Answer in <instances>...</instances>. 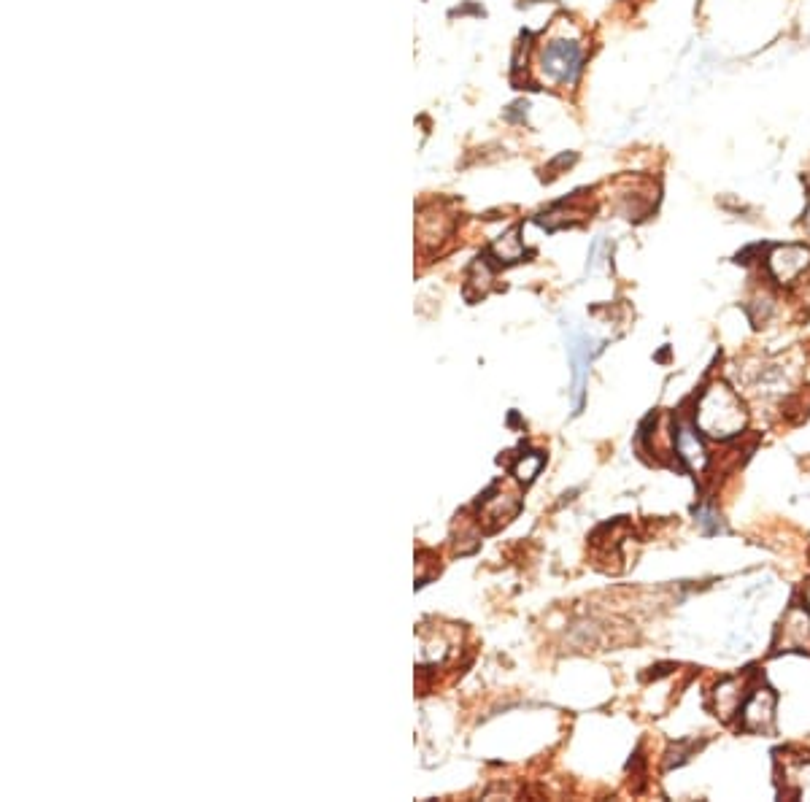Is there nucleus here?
<instances>
[{"instance_id": "obj_1", "label": "nucleus", "mask_w": 810, "mask_h": 802, "mask_svg": "<svg viewBox=\"0 0 810 802\" xmlns=\"http://www.w3.org/2000/svg\"><path fill=\"white\" fill-rule=\"evenodd\" d=\"M746 422L748 414L743 403H740V397L727 384H719V381L702 392L700 400H697V408H694L697 430L708 435V438H719V441L740 435Z\"/></svg>"}, {"instance_id": "obj_2", "label": "nucleus", "mask_w": 810, "mask_h": 802, "mask_svg": "<svg viewBox=\"0 0 810 802\" xmlns=\"http://www.w3.org/2000/svg\"><path fill=\"white\" fill-rule=\"evenodd\" d=\"M584 65V46L576 38H554L538 57V73L554 87L573 84Z\"/></svg>"}, {"instance_id": "obj_3", "label": "nucleus", "mask_w": 810, "mask_h": 802, "mask_svg": "<svg viewBox=\"0 0 810 802\" xmlns=\"http://www.w3.org/2000/svg\"><path fill=\"white\" fill-rule=\"evenodd\" d=\"M775 651H808L810 654V611L805 605H789L783 613Z\"/></svg>"}, {"instance_id": "obj_4", "label": "nucleus", "mask_w": 810, "mask_h": 802, "mask_svg": "<svg viewBox=\"0 0 810 802\" xmlns=\"http://www.w3.org/2000/svg\"><path fill=\"white\" fill-rule=\"evenodd\" d=\"M775 721V694L767 686H756L740 708V727L746 732H765Z\"/></svg>"}, {"instance_id": "obj_5", "label": "nucleus", "mask_w": 810, "mask_h": 802, "mask_svg": "<svg viewBox=\"0 0 810 802\" xmlns=\"http://www.w3.org/2000/svg\"><path fill=\"white\" fill-rule=\"evenodd\" d=\"M673 451L678 460L684 462L689 470H702L708 465V451L702 443L697 424L692 422H675L673 427Z\"/></svg>"}, {"instance_id": "obj_6", "label": "nucleus", "mask_w": 810, "mask_h": 802, "mask_svg": "<svg viewBox=\"0 0 810 802\" xmlns=\"http://www.w3.org/2000/svg\"><path fill=\"white\" fill-rule=\"evenodd\" d=\"M603 346L594 343L589 335H573L570 338V362H573V400H576V408H581V400H584V387H586V373H589V362L594 360V354L600 352Z\"/></svg>"}, {"instance_id": "obj_7", "label": "nucleus", "mask_w": 810, "mask_h": 802, "mask_svg": "<svg viewBox=\"0 0 810 802\" xmlns=\"http://www.w3.org/2000/svg\"><path fill=\"white\" fill-rule=\"evenodd\" d=\"M748 692H751L748 676L721 681V684L716 686V692H713V711H716V716H719L721 721H729L732 716H740V708L746 703Z\"/></svg>"}, {"instance_id": "obj_8", "label": "nucleus", "mask_w": 810, "mask_h": 802, "mask_svg": "<svg viewBox=\"0 0 810 802\" xmlns=\"http://www.w3.org/2000/svg\"><path fill=\"white\" fill-rule=\"evenodd\" d=\"M810 262V252L802 249V246H781L775 249V254L770 257V271L781 284H789L800 276Z\"/></svg>"}, {"instance_id": "obj_9", "label": "nucleus", "mask_w": 810, "mask_h": 802, "mask_svg": "<svg viewBox=\"0 0 810 802\" xmlns=\"http://www.w3.org/2000/svg\"><path fill=\"white\" fill-rule=\"evenodd\" d=\"M540 468H543V454L532 451V454L519 457V462L513 465V476H516V481H522V484H530L532 478L538 476Z\"/></svg>"}, {"instance_id": "obj_10", "label": "nucleus", "mask_w": 810, "mask_h": 802, "mask_svg": "<svg viewBox=\"0 0 810 802\" xmlns=\"http://www.w3.org/2000/svg\"><path fill=\"white\" fill-rule=\"evenodd\" d=\"M694 516H697V522L702 524V530H705V532H719L721 530L719 514H716L713 508H708V505H697V508H694Z\"/></svg>"}, {"instance_id": "obj_11", "label": "nucleus", "mask_w": 810, "mask_h": 802, "mask_svg": "<svg viewBox=\"0 0 810 802\" xmlns=\"http://www.w3.org/2000/svg\"><path fill=\"white\" fill-rule=\"evenodd\" d=\"M802 597H805V608L810 611V581L805 584V589H802Z\"/></svg>"}]
</instances>
